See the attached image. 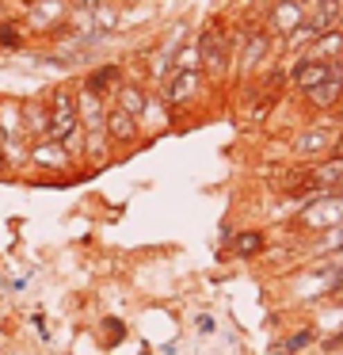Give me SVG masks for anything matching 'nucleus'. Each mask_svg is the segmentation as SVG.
Returning a JSON list of instances; mask_svg holds the SVG:
<instances>
[{"mask_svg": "<svg viewBox=\"0 0 343 355\" xmlns=\"http://www.w3.org/2000/svg\"><path fill=\"white\" fill-rule=\"evenodd\" d=\"M195 42H198V69H202V77L213 88H229V73H233V65H229V19L210 16L195 31Z\"/></svg>", "mask_w": 343, "mask_h": 355, "instance_id": "1", "label": "nucleus"}, {"mask_svg": "<svg viewBox=\"0 0 343 355\" xmlns=\"http://www.w3.org/2000/svg\"><path fill=\"white\" fill-rule=\"evenodd\" d=\"M46 103H50V138L61 141V146L80 161L84 130H80V111H76V80L53 85L50 92H46ZM80 168H84V164H80Z\"/></svg>", "mask_w": 343, "mask_h": 355, "instance_id": "2", "label": "nucleus"}, {"mask_svg": "<svg viewBox=\"0 0 343 355\" xmlns=\"http://www.w3.org/2000/svg\"><path fill=\"white\" fill-rule=\"evenodd\" d=\"M274 58H279V39H274V35L267 31L259 19H252V27H248V35H244L240 50L233 54V73H229V85H233V88L248 85V80L256 77V73H263Z\"/></svg>", "mask_w": 343, "mask_h": 355, "instance_id": "3", "label": "nucleus"}, {"mask_svg": "<svg viewBox=\"0 0 343 355\" xmlns=\"http://www.w3.org/2000/svg\"><path fill=\"white\" fill-rule=\"evenodd\" d=\"M157 92H160V100L175 111V119H187L191 111H195L198 103L213 92V85L202 77V69H175L172 77L157 88Z\"/></svg>", "mask_w": 343, "mask_h": 355, "instance_id": "4", "label": "nucleus"}, {"mask_svg": "<svg viewBox=\"0 0 343 355\" xmlns=\"http://www.w3.org/2000/svg\"><path fill=\"white\" fill-rule=\"evenodd\" d=\"M335 146V126H328L324 119H305L301 126H294L286 141V153L294 157L297 164H313L320 157H328Z\"/></svg>", "mask_w": 343, "mask_h": 355, "instance_id": "5", "label": "nucleus"}, {"mask_svg": "<svg viewBox=\"0 0 343 355\" xmlns=\"http://www.w3.org/2000/svg\"><path fill=\"white\" fill-rule=\"evenodd\" d=\"M27 172H38V176H50V180H65V176H76V172H80V161H76L61 141L38 138V141H30Z\"/></svg>", "mask_w": 343, "mask_h": 355, "instance_id": "6", "label": "nucleus"}, {"mask_svg": "<svg viewBox=\"0 0 343 355\" xmlns=\"http://www.w3.org/2000/svg\"><path fill=\"white\" fill-rule=\"evenodd\" d=\"M23 27L30 31V39H50L58 27H65L69 19V0H30V4H23L19 12Z\"/></svg>", "mask_w": 343, "mask_h": 355, "instance_id": "7", "label": "nucleus"}, {"mask_svg": "<svg viewBox=\"0 0 343 355\" xmlns=\"http://www.w3.org/2000/svg\"><path fill=\"white\" fill-rule=\"evenodd\" d=\"M305 16H309V12H305L297 0H267V4H263V8H259L252 19H259V24H263L267 31H271L274 39L282 42L286 35H294L297 27L305 24Z\"/></svg>", "mask_w": 343, "mask_h": 355, "instance_id": "8", "label": "nucleus"}, {"mask_svg": "<svg viewBox=\"0 0 343 355\" xmlns=\"http://www.w3.org/2000/svg\"><path fill=\"white\" fill-rule=\"evenodd\" d=\"M340 100H343V62H332L328 65V77L320 80L313 92H305L297 103H301V111L309 119H320V115H328Z\"/></svg>", "mask_w": 343, "mask_h": 355, "instance_id": "9", "label": "nucleus"}, {"mask_svg": "<svg viewBox=\"0 0 343 355\" xmlns=\"http://www.w3.org/2000/svg\"><path fill=\"white\" fill-rule=\"evenodd\" d=\"M107 138H111L114 153H130V149H137V146H149L145 134H141V123H137L130 111L114 107V103L107 107Z\"/></svg>", "mask_w": 343, "mask_h": 355, "instance_id": "10", "label": "nucleus"}, {"mask_svg": "<svg viewBox=\"0 0 343 355\" xmlns=\"http://www.w3.org/2000/svg\"><path fill=\"white\" fill-rule=\"evenodd\" d=\"M122 80H126V65L122 62H103V65H91L88 73H80L76 85L88 88V92H96V96H103V100H111L114 88H118Z\"/></svg>", "mask_w": 343, "mask_h": 355, "instance_id": "11", "label": "nucleus"}, {"mask_svg": "<svg viewBox=\"0 0 343 355\" xmlns=\"http://www.w3.org/2000/svg\"><path fill=\"white\" fill-rule=\"evenodd\" d=\"M137 123H141V134H145V141H152L157 134H168L179 119H175V111L168 107L164 100H160V92L152 88V96H149V103H145V111L137 115Z\"/></svg>", "mask_w": 343, "mask_h": 355, "instance_id": "12", "label": "nucleus"}, {"mask_svg": "<svg viewBox=\"0 0 343 355\" xmlns=\"http://www.w3.org/2000/svg\"><path fill=\"white\" fill-rule=\"evenodd\" d=\"M328 65L332 62H309V58H294L290 62V92L301 100L305 92H313V88L320 85V80L328 77Z\"/></svg>", "mask_w": 343, "mask_h": 355, "instance_id": "13", "label": "nucleus"}, {"mask_svg": "<svg viewBox=\"0 0 343 355\" xmlns=\"http://www.w3.org/2000/svg\"><path fill=\"white\" fill-rule=\"evenodd\" d=\"M23 130H27V141L50 138V103H46V92L23 100Z\"/></svg>", "mask_w": 343, "mask_h": 355, "instance_id": "14", "label": "nucleus"}, {"mask_svg": "<svg viewBox=\"0 0 343 355\" xmlns=\"http://www.w3.org/2000/svg\"><path fill=\"white\" fill-rule=\"evenodd\" d=\"M309 62H343V27H328V31H320L317 39L305 46V54Z\"/></svg>", "mask_w": 343, "mask_h": 355, "instance_id": "15", "label": "nucleus"}, {"mask_svg": "<svg viewBox=\"0 0 343 355\" xmlns=\"http://www.w3.org/2000/svg\"><path fill=\"white\" fill-rule=\"evenodd\" d=\"M149 96H152V88H149V85H141V80L126 77L118 88H114L111 103H114V107H122V111H130V115L137 119V115L145 111V103H149Z\"/></svg>", "mask_w": 343, "mask_h": 355, "instance_id": "16", "label": "nucleus"}, {"mask_svg": "<svg viewBox=\"0 0 343 355\" xmlns=\"http://www.w3.org/2000/svg\"><path fill=\"white\" fill-rule=\"evenodd\" d=\"M30 42H35V39H30V31L23 27L19 16L0 19V54H23Z\"/></svg>", "mask_w": 343, "mask_h": 355, "instance_id": "17", "label": "nucleus"}, {"mask_svg": "<svg viewBox=\"0 0 343 355\" xmlns=\"http://www.w3.org/2000/svg\"><path fill=\"white\" fill-rule=\"evenodd\" d=\"M0 138H27L19 96H0Z\"/></svg>", "mask_w": 343, "mask_h": 355, "instance_id": "18", "label": "nucleus"}, {"mask_svg": "<svg viewBox=\"0 0 343 355\" xmlns=\"http://www.w3.org/2000/svg\"><path fill=\"white\" fill-rule=\"evenodd\" d=\"M229 248H233V256H240V260H256V256L267 252V233L263 230H240Z\"/></svg>", "mask_w": 343, "mask_h": 355, "instance_id": "19", "label": "nucleus"}, {"mask_svg": "<svg viewBox=\"0 0 343 355\" xmlns=\"http://www.w3.org/2000/svg\"><path fill=\"white\" fill-rule=\"evenodd\" d=\"M317 336H320V324H305V329L290 332V336L282 340L279 352H282V355H301V352H309V347L317 344Z\"/></svg>", "mask_w": 343, "mask_h": 355, "instance_id": "20", "label": "nucleus"}, {"mask_svg": "<svg viewBox=\"0 0 343 355\" xmlns=\"http://www.w3.org/2000/svg\"><path fill=\"white\" fill-rule=\"evenodd\" d=\"M175 69H198V42L195 39H187L175 50Z\"/></svg>", "mask_w": 343, "mask_h": 355, "instance_id": "21", "label": "nucleus"}, {"mask_svg": "<svg viewBox=\"0 0 343 355\" xmlns=\"http://www.w3.org/2000/svg\"><path fill=\"white\" fill-rule=\"evenodd\" d=\"M118 340H126V324H122L118 317H107V321H103V344L114 347Z\"/></svg>", "mask_w": 343, "mask_h": 355, "instance_id": "22", "label": "nucleus"}, {"mask_svg": "<svg viewBox=\"0 0 343 355\" xmlns=\"http://www.w3.org/2000/svg\"><path fill=\"white\" fill-rule=\"evenodd\" d=\"M320 352H324V355H335V352H343V324H340V329H335L332 336L324 340V344H320Z\"/></svg>", "mask_w": 343, "mask_h": 355, "instance_id": "23", "label": "nucleus"}, {"mask_svg": "<svg viewBox=\"0 0 343 355\" xmlns=\"http://www.w3.org/2000/svg\"><path fill=\"white\" fill-rule=\"evenodd\" d=\"M320 119H324V123H328V126H335V130H343V100H340V103H335V107H332V111H328V115H320Z\"/></svg>", "mask_w": 343, "mask_h": 355, "instance_id": "24", "label": "nucleus"}, {"mask_svg": "<svg viewBox=\"0 0 343 355\" xmlns=\"http://www.w3.org/2000/svg\"><path fill=\"white\" fill-rule=\"evenodd\" d=\"M195 332H198V336H210V332H213V317L210 313L195 317Z\"/></svg>", "mask_w": 343, "mask_h": 355, "instance_id": "25", "label": "nucleus"}, {"mask_svg": "<svg viewBox=\"0 0 343 355\" xmlns=\"http://www.w3.org/2000/svg\"><path fill=\"white\" fill-rule=\"evenodd\" d=\"M103 0H69V8H76V12H96Z\"/></svg>", "mask_w": 343, "mask_h": 355, "instance_id": "26", "label": "nucleus"}, {"mask_svg": "<svg viewBox=\"0 0 343 355\" xmlns=\"http://www.w3.org/2000/svg\"><path fill=\"white\" fill-rule=\"evenodd\" d=\"M114 4H118V8H122V12H130V8H141L145 0H114Z\"/></svg>", "mask_w": 343, "mask_h": 355, "instance_id": "27", "label": "nucleus"}, {"mask_svg": "<svg viewBox=\"0 0 343 355\" xmlns=\"http://www.w3.org/2000/svg\"><path fill=\"white\" fill-rule=\"evenodd\" d=\"M12 16V0H0V19H8Z\"/></svg>", "mask_w": 343, "mask_h": 355, "instance_id": "28", "label": "nucleus"}, {"mask_svg": "<svg viewBox=\"0 0 343 355\" xmlns=\"http://www.w3.org/2000/svg\"><path fill=\"white\" fill-rule=\"evenodd\" d=\"M297 4H301V8H305V12H309V8H313V4H317V0H297Z\"/></svg>", "mask_w": 343, "mask_h": 355, "instance_id": "29", "label": "nucleus"}]
</instances>
